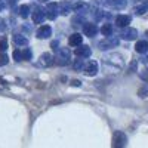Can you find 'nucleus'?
I'll list each match as a JSON object with an SVG mask.
<instances>
[{"instance_id": "nucleus-25", "label": "nucleus", "mask_w": 148, "mask_h": 148, "mask_svg": "<svg viewBox=\"0 0 148 148\" xmlns=\"http://www.w3.org/2000/svg\"><path fill=\"white\" fill-rule=\"evenodd\" d=\"M14 59L15 61H22V52L18 51V49H16V51H14Z\"/></svg>"}, {"instance_id": "nucleus-21", "label": "nucleus", "mask_w": 148, "mask_h": 148, "mask_svg": "<svg viewBox=\"0 0 148 148\" xmlns=\"http://www.w3.org/2000/svg\"><path fill=\"white\" fill-rule=\"evenodd\" d=\"M83 67H84V61L83 59H74V62H73V68L74 70L80 71V70H83Z\"/></svg>"}, {"instance_id": "nucleus-4", "label": "nucleus", "mask_w": 148, "mask_h": 148, "mask_svg": "<svg viewBox=\"0 0 148 148\" xmlns=\"http://www.w3.org/2000/svg\"><path fill=\"white\" fill-rule=\"evenodd\" d=\"M83 73L86 76H95L98 73V62L96 61H88L83 67Z\"/></svg>"}, {"instance_id": "nucleus-19", "label": "nucleus", "mask_w": 148, "mask_h": 148, "mask_svg": "<svg viewBox=\"0 0 148 148\" xmlns=\"http://www.w3.org/2000/svg\"><path fill=\"white\" fill-rule=\"evenodd\" d=\"M145 12H148V2H145L144 5H141L138 8H135V14L136 15H144Z\"/></svg>"}, {"instance_id": "nucleus-11", "label": "nucleus", "mask_w": 148, "mask_h": 148, "mask_svg": "<svg viewBox=\"0 0 148 148\" xmlns=\"http://www.w3.org/2000/svg\"><path fill=\"white\" fill-rule=\"evenodd\" d=\"M51 34H52L51 25H42L39 30H37V37H39V39H47Z\"/></svg>"}, {"instance_id": "nucleus-8", "label": "nucleus", "mask_w": 148, "mask_h": 148, "mask_svg": "<svg viewBox=\"0 0 148 148\" xmlns=\"http://www.w3.org/2000/svg\"><path fill=\"white\" fill-rule=\"evenodd\" d=\"M45 14H46V16H47L49 19H55V18L58 16V14H59V12H58V5H56V3H49Z\"/></svg>"}, {"instance_id": "nucleus-29", "label": "nucleus", "mask_w": 148, "mask_h": 148, "mask_svg": "<svg viewBox=\"0 0 148 148\" xmlns=\"http://www.w3.org/2000/svg\"><path fill=\"white\" fill-rule=\"evenodd\" d=\"M6 47H8V45H6V40L3 39L2 42H0V52H2V51H5Z\"/></svg>"}, {"instance_id": "nucleus-2", "label": "nucleus", "mask_w": 148, "mask_h": 148, "mask_svg": "<svg viewBox=\"0 0 148 148\" xmlns=\"http://www.w3.org/2000/svg\"><path fill=\"white\" fill-rule=\"evenodd\" d=\"M119 45V39L117 37H113V36H110V37H107V39H104L102 42H99V49L101 51H105V49H110V47H114V46H117Z\"/></svg>"}, {"instance_id": "nucleus-1", "label": "nucleus", "mask_w": 148, "mask_h": 148, "mask_svg": "<svg viewBox=\"0 0 148 148\" xmlns=\"http://www.w3.org/2000/svg\"><path fill=\"white\" fill-rule=\"evenodd\" d=\"M53 58H55V62L58 65H67L71 59V52L68 47H61V49H58V53Z\"/></svg>"}, {"instance_id": "nucleus-12", "label": "nucleus", "mask_w": 148, "mask_h": 148, "mask_svg": "<svg viewBox=\"0 0 148 148\" xmlns=\"http://www.w3.org/2000/svg\"><path fill=\"white\" fill-rule=\"evenodd\" d=\"M116 24H117V27L126 28L129 24H130V16H129V15H119V16L116 18Z\"/></svg>"}, {"instance_id": "nucleus-10", "label": "nucleus", "mask_w": 148, "mask_h": 148, "mask_svg": "<svg viewBox=\"0 0 148 148\" xmlns=\"http://www.w3.org/2000/svg\"><path fill=\"white\" fill-rule=\"evenodd\" d=\"M46 18V14H45V10L42 8H36V10L33 12V21L36 24H42Z\"/></svg>"}, {"instance_id": "nucleus-24", "label": "nucleus", "mask_w": 148, "mask_h": 148, "mask_svg": "<svg viewBox=\"0 0 148 148\" xmlns=\"http://www.w3.org/2000/svg\"><path fill=\"white\" fill-rule=\"evenodd\" d=\"M22 59H27V61L31 59V51L30 49H25V51L22 52Z\"/></svg>"}, {"instance_id": "nucleus-31", "label": "nucleus", "mask_w": 148, "mask_h": 148, "mask_svg": "<svg viewBox=\"0 0 148 148\" xmlns=\"http://www.w3.org/2000/svg\"><path fill=\"white\" fill-rule=\"evenodd\" d=\"M71 84H74V86H80V82H79V80H74V82H71Z\"/></svg>"}, {"instance_id": "nucleus-16", "label": "nucleus", "mask_w": 148, "mask_h": 148, "mask_svg": "<svg viewBox=\"0 0 148 148\" xmlns=\"http://www.w3.org/2000/svg\"><path fill=\"white\" fill-rule=\"evenodd\" d=\"M14 43L18 46H25L28 43V39L22 34H16V36H14Z\"/></svg>"}, {"instance_id": "nucleus-20", "label": "nucleus", "mask_w": 148, "mask_h": 148, "mask_svg": "<svg viewBox=\"0 0 148 148\" xmlns=\"http://www.w3.org/2000/svg\"><path fill=\"white\" fill-rule=\"evenodd\" d=\"M30 15V8L27 6V5H22L21 8H19V16L21 18H27Z\"/></svg>"}, {"instance_id": "nucleus-28", "label": "nucleus", "mask_w": 148, "mask_h": 148, "mask_svg": "<svg viewBox=\"0 0 148 148\" xmlns=\"http://www.w3.org/2000/svg\"><path fill=\"white\" fill-rule=\"evenodd\" d=\"M6 30V21L3 18H0V33H3Z\"/></svg>"}, {"instance_id": "nucleus-7", "label": "nucleus", "mask_w": 148, "mask_h": 148, "mask_svg": "<svg viewBox=\"0 0 148 148\" xmlns=\"http://www.w3.org/2000/svg\"><path fill=\"white\" fill-rule=\"evenodd\" d=\"M136 36H138V31L135 28H129V27H126L125 30L120 33V37H121V39H125V40H135V39H136Z\"/></svg>"}, {"instance_id": "nucleus-14", "label": "nucleus", "mask_w": 148, "mask_h": 148, "mask_svg": "<svg viewBox=\"0 0 148 148\" xmlns=\"http://www.w3.org/2000/svg\"><path fill=\"white\" fill-rule=\"evenodd\" d=\"M83 42V37L77 33H74L73 36H70V39H68V45L70 46H80Z\"/></svg>"}, {"instance_id": "nucleus-5", "label": "nucleus", "mask_w": 148, "mask_h": 148, "mask_svg": "<svg viewBox=\"0 0 148 148\" xmlns=\"http://www.w3.org/2000/svg\"><path fill=\"white\" fill-rule=\"evenodd\" d=\"M37 62H39L40 67H49V65H52V64L55 62V58H53L52 53L46 52V53L40 55V58H39V61H37Z\"/></svg>"}, {"instance_id": "nucleus-6", "label": "nucleus", "mask_w": 148, "mask_h": 148, "mask_svg": "<svg viewBox=\"0 0 148 148\" xmlns=\"http://www.w3.org/2000/svg\"><path fill=\"white\" fill-rule=\"evenodd\" d=\"M83 33H84V36H88V37L96 36V33H98L96 24H93V22H84L83 24Z\"/></svg>"}, {"instance_id": "nucleus-15", "label": "nucleus", "mask_w": 148, "mask_h": 148, "mask_svg": "<svg viewBox=\"0 0 148 148\" xmlns=\"http://www.w3.org/2000/svg\"><path fill=\"white\" fill-rule=\"evenodd\" d=\"M135 49H136V52H139V53L148 52V42L147 40H139L136 45H135Z\"/></svg>"}, {"instance_id": "nucleus-9", "label": "nucleus", "mask_w": 148, "mask_h": 148, "mask_svg": "<svg viewBox=\"0 0 148 148\" xmlns=\"http://www.w3.org/2000/svg\"><path fill=\"white\" fill-rule=\"evenodd\" d=\"M90 53H92V51H90V47L89 46H79V47H76V51H74V55L76 56H79V58H88V56H90Z\"/></svg>"}, {"instance_id": "nucleus-33", "label": "nucleus", "mask_w": 148, "mask_h": 148, "mask_svg": "<svg viewBox=\"0 0 148 148\" xmlns=\"http://www.w3.org/2000/svg\"><path fill=\"white\" fill-rule=\"evenodd\" d=\"M40 2H46V0H40Z\"/></svg>"}, {"instance_id": "nucleus-3", "label": "nucleus", "mask_w": 148, "mask_h": 148, "mask_svg": "<svg viewBox=\"0 0 148 148\" xmlns=\"http://www.w3.org/2000/svg\"><path fill=\"white\" fill-rule=\"evenodd\" d=\"M126 145V135L123 132H116L113 138V147L114 148H123Z\"/></svg>"}, {"instance_id": "nucleus-18", "label": "nucleus", "mask_w": 148, "mask_h": 148, "mask_svg": "<svg viewBox=\"0 0 148 148\" xmlns=\"http://www.w3.org/2000/svg\"><path fill=\"white\" fill-rule=\"evenodd\" d=\"M107 3H110L113 8H116V9H123L126 6V0H108Z\"/></svg>"}, {"instance_id": "nucleus-13", "label": "nucleus", "mask_w": 148, "mask_h": 148, "mask_svg": "<svg viewBox=\"0 0 148 148\" xmlns=\"http://www.w3.org/2000/svg\"><path fill=\"white\" fill-rule=\"evenodd\" d=\"M71 10H73V5L70 2H61L58 5V12H59V14H62V15H68Z\"/></svg>"}, {"instance_id": "nucleus-30", "label": "nucleus", "mask_w": 148, "mask_h": 148, "mask_svg": "<svg viewBox=\"0 0 148 148\" xmlns=\"http://www.w3.org/2000/svg\"><path fill=\"white\" fill-rule=\"evenodd\" d=\"M52 47L55 49V51H58V49H59V47H58V42H53V43H52Z\"/></svg>"}, {"instance_id": "nucleus-32", "label": "nucleus", "mask_w": 148, "mask_h": 148, "mask_svg": "<svg viewBox=\"0 0 148 148\" xmlns=\"http://www.w3.org/2000/svg\"><path fill=\"white\" fill-rule=\"evenodd\" d=\"M5 6H6V5L2 2V0H0V10H2V9H5Z\"/></svg>"}, {"instance_id": "nucleus-17", "label": "nucleus", "mask_w": 148, "mask_h": 148, "mask_svg": "<svg viewBox=\"0 0 148 148\" xmlns=\"http://www.w3.org/2000/svg\"><path fill=\"white\" fill-rule=\"evenodd\" d=\"M89 9V6L86 3H77V5H73V10L77 12V14H84L86 10Z\"/></svg>"}, {"instance_id": "nucleus-23", "label": "nucleus", "mask_w": 148, "mask_h": 148, "mask_svg": "<svg viewBox=\"0 0 148 148\" xmlns=\"http://www.w3.org/2000/svg\"><path fill=\"white\" fill-rule=\"evenodd\" d=\"M9 62V58H8V55H5V53H0V67L2 65H6Z\"/></svg>"}, {"instance_id": "nucleus-27", "label": "nucleus", "mask_w": 148, "mask_h": 148, "mask_svg": "<svg viewBox=\"0 0 148 148\" xmlns=\"http://www.w3.org/2000/svg\"><path fill=\"white\" fill-rule=\"evenodd\" d=\"M139 76H141V79H142V80L148 82V70H144V71H141V73H139Z\"/></svg>"}, {"instance_id": "nucleus-26", "label": "nucleus", "mask_w": 148, "mask_h": 148, "mask_svg": "<svg viewBox=\"0 0 148 148\" xmlns=\"http://www.w3.org/2000/svg\"><path fill=\"white\" fill-rule=\"evenodd\" d=\"M92 15H93L95 19H101V18H102V14H101V10H99V9H95Z\"/></svg>"}, {"instance_id": "nucleus-22", "label": "nucleus", "mask_w": 148, "mask_h": 148, "mask_svg": "<svg viewBox=\"0 0 148 148\" xmlns=\"http://www.w3.org/2000/svg\"><path fill=\"white\" fill-rule=\"evenodd\" d=\"M101 33H102L104 36L110 37V36H111V33H113V27H111V24H105V25L101 28Z\"/></svg>"}]
</instances>
